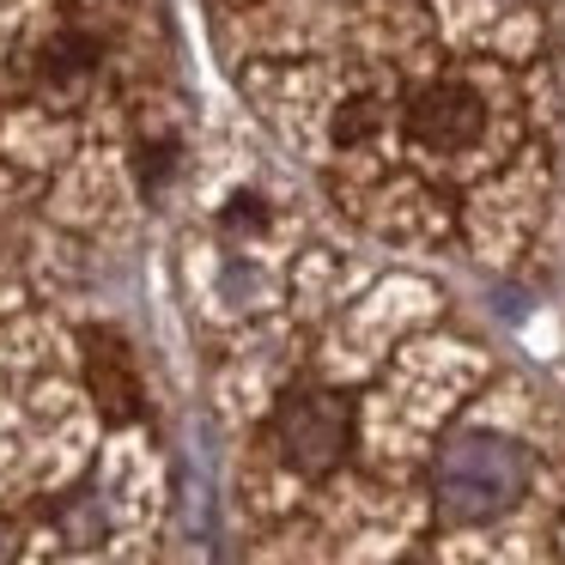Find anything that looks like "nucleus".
<instances>
[{
	"label": "nucleus",
	"instance_id": "1",
	"mask_svg": "<svg viewBox=\"0 0 565 565\" xmlns=\"http://www.w3.org/2000/svg\"><path fill=\"white\" fill-rule=\"evenodd\" d=\"M529 487V456L499 431H462L438 456V511L450 523H492Z\"/></svg>",
	"mask_w": 565,
	"mask_h": 565
},
{
	"label": "nucleus",
	"instance_id": "2",
	"mask_svg": "<svg viewBox=\"0 0 565 565\" xmlns=\"http://www.w3.org/2000/svg\"><path fill=\"white\" fill-rule=\"evenodd\" d=\"M347 431H353V414H347V402L329 390L286 395L280 414H274V444H280V456L298 475H329L347 456Z\"/></svg>",
	"mask_w": 565,
	"mask_h": 565
},
{
	"label": "nucleus",
	"instance_id": "3",
	"mask_svg": "<svg viewBox=\"0 0 565 565\" xmlns=\"http://www.w3.org/2000/svg\"><path fill=\"white\" fill-rule=\"evenodd\" d=\"M480 128H487V104L456 79H438V86L414 92V104H407V135L431 152L468 147V140H480Z\"/></svg>",
	"mask_w": 565,
	"mask_h": 565
},
{
	"label": "nucleus",
	"instance_id": "4",
	"mask_svg": "<svg viewBox=\"0 0 565 565\" xmlns=\"http://www.w3.org/2000/svg\"><path fill=\"white\" fill-rule=\"evenodd\" d=\"M371 122H377V104H371V98H353V104L341 110V122H334V135H341V140H359V135H371Z\"/></svg>",
	"mask_w": 565,
	"mask_h": 565
}]
</instances>
